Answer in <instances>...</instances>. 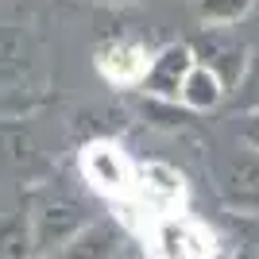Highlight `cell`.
<instances>
[{"instance_id": "7a4b0ae2", "label": "cell", "mask_w": 259, "mask_h": 259, "mask_svg": "<svg viewBox=\"0 0 259 259\" xmlns=\"http://www.w3.org/2000/svg\"><path fill=\"white\" fill-rule=\"evenodd\" d=\"M147 251L151 259H213L217 236L194 217L170 213L147 225Z\"/></svg>"}, {"instance_id": "5b68a950", "label": "cell", "mask_w": 259, "mask_h": 259, "mask_svg": "<svg viewBox=\"0 0 259 259\" xmlns=\"http://www.w3.org/2000/svg\"><path fill=\"white\" fill-rule=\"evenodd\" d=\"M194 70V51L190 47H166L159 58H151V70L143 77V85L155 97H182L186 74Z\"/></svg>"}, {"instance_id": "ba28073f", "label": "cell", "mask_w": 259, "mask_h": 259, "mask_svg": "<svg viewBox=\"0 0 259 259\" xmlns=\"http://www.w3.org/2000/svg\"><path fill=\"white\" fill-rule=\"evenodd\" d=\"M0 259H27V225H23V217L0 221Z\"/></svg>"}, {"instance_id": "9c48e42d", "label": "cell", "mask_w": 259, "mask_h": 259, "mask_svg": "<svg viewBox=\"0 0 259 259\" xmlns=\"http://www.w3.org/2000/svg\"><path fill=\"white\" fill-rule=\"evenodd\" d=\"M251 8V0H201V16L213 23H232Z\"/></svg>"}, {"instance_id": "6da1fadb", "label": "cell", "mask_w": 259, "mask_h": 259, "mask_svg": "<svg viewBox=\"0 0 259 259\" xmlns=\"http://www.w3.org/2000/svg\"><path fill=\"white\" fill-rule=\"evenodd\" d=\"M128 201H132V213H140L143 228H147L151 221L170 217L182 209L186 182H182V174L174 166H166V162H143V166H136Z\"/></svg>"}, {"instance_id": "3957f363", "label": "cell", "mask_w": 259, "mask_h": 259, "mask_svg": "<svg viewBox=\"0 0 259 259\" xmlns=\"http://www.w3.org/2000/svg\"><path fill=\"white\" fill-rule=\"evenodd\" d=\"M81 174L89 178V186L105 197H128L132 194V178L136 166L128 162V155L120 151L116 143L97 140L81 151Z\"/></svg>"}, {"instance_id": "8992f818", "label": "cell", "mask_w": 259, "mask_h": 259, "mask_svg": "<svg viewBox=\"0 0 259 259\" xmlns=\"http://www.w3.org/2000/svg\"><path fill=\"white\" fill-rule=\"evenodd\" d=\"M112 255H116V232L108 225H93V228H81L62 248L58 259H112Z\"/></svg>"}, {"instance_id": "30bf717a", "label": "cell", "mask_w": 259, "mask_h": 259, "mask_svg": "<svg viewBox=\"0 0 259 259\" xmlns=\"http://www.w3.org/2000/svg\"><path fill=\"white\" fill-rule=\"evenodd\" d=\"M39 259H51V255H39Z\"/></svg>"}, {"instance_id": "52a82bcc", "label": "cell", "mask_w": 259, "mask_h": 259, "mask_svg": "<svg viewBox=\"0 0 259 259\" xmlns=\"http://www.w3.org/2000/svg\"><path fill=\"white\" fill-rule=\"evenodd\" d=\"M221 97H225V81L205 62H194V70L186 74V85H182V101L190 108H213Z\"/></svg>"}, {"instance_id": "277c9868", "label": "cell", "mask_w": 259, "mask_h": 259, "mask_svg": "<svg viewBox=\"0 0 259 259\" xmlns=\"http://www.w3.org/2000/svg\"><path fill=\"white\" fill-rule=\"evenodd\" d=\"M97 66L116 85H140L147 77V70H151V54L140 43H108V47H101Z\"/></svg>"}]
</instances>
